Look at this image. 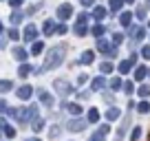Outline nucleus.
Returning a JSON list of instances; mask_svg holds the SVG:
<instances>
[{
    "instance_id": "nucleus-29",
    "label": "nucleus",
    "mask_w": 150,
    "mask_h": 141,
    "mask_svg": "<svg viewBox=\"0 0 150 141\" xmlns=\"http://www.w3.org/2000/svg\"><path fill=\"white\" fill-rule=\"evenodd\" d=\"M137 95H139L141 99H146V97H150V86L148 84H141L139 88H137Z\"/></svg>"
},
{
    "instance_id": "nucleus-43",
    "label": "nucleus",
    "mask_w": 150,
    "mask_h": 141,
    "mask_svg": "<svg viewBox=\"0 0 150 141\" xmlns=\"http://www.w3.org/2000/svg\"><path fill=\"white\" fill-rule=\"evenodd\" d=\"M7 2H9V5L13 7V9H18V7H22V2H24V0H7Z\"/></svg>"
},
{
    "instance_id": "nucleus-12",
    "label": "nucleus",
    "mask_w": 150,
    "mask_h": 141,
    "mask_svg": "<svg viewBox=\"0 0 150 141\" xmlns=\"http://www.w3.org/2000/svg\"><path fill=\"white\" fill-rule=\"evenodd\" d=\"M11 53H13V60H18L20 64H27V57H29V53L24 51L22 47H13V51H11Z\"/></svg>"
},
{
    "instance_id": "nucleus-41",
    "label": "nucleus",
    "mask_w": 150,
    "mask_h": 141,
    "mask_svg": "<svg viewBox=\"0 0 150 141\" xmlns=\"http://www.w3.org/2000/svg\"><path fill=\"white\" fill-rule=\"evenodd\" d=\"M139 55L144 57V60H150V47H144V49L139 51Z\"/></svg>"
},
{
    "instance_id": "nucleus-39",
    "label": "nucleus",
    "mask_w": 150,
    "mask_h": 141,
    "mask_svg": "<svg viewBox=\"0 0 150 141\" xmlns=\"http://www.w3.org/2000/svg\"><path fill=\"white\" fill-rule=\"evenodd\" d=\"M9 38H11V40H20V31H18L16 27H13V29H9Z\"/></svg>"
},
{
    "instance_id": "nucleus-19",
    "label": "nucleus",
    "mask_w": 150,
    "mask_h": 141,
    "mask_svg": "<svg viewBox=\"0 0 150 141\" xmlns=\"http://www.w3.org/2000/svg\"><path fill=\"white\" fill-rule=\"evenodd\" d=\"M95 62V53L93 51H84L80 55V64H93Z\"/></svg>"
},
{
    "instance_id": "nucleus-44",
    "label": "nucleus",
    "mask_w": 150,
    "mask_h": 141,
    "mask_svg": "<svg viewBox=\"0 0 150 141\" xmlns=\"http://www.w3.org/2000/svg\"><path fill=\"white\" fill-rule=\"evenodd\" d=\"M82 2V7H93L95 5V0H80Z\"/></svg>"
},
{
    "instance_id": "nucleus-14",
    "label": "nucleus",
    "mask_w": 150,
    "mask_h": 141,
    "mask_svg": "<svg viewBox=\"0 0 150 141\" xmlns=\"http://www.w3.org/2000/svg\"><path fill=\"white\" fill-rule=\"evenodd\" d=\"M132 18H135V16H132L130 11H124V13L119 16V24H122V27H126V29H130V27H132Z\"/></svg>"
},
{
    "instance_id": "nucleus-23",
    "label": "nucleus",
    "mask_w": 150,
    "mask_h": 141,
    "mask_svg": "<svg viewBox=\"0 0 150 141\" xmlns=\"http://www.w3.org/2000/svg\"><path fill=\"white\" fill-rule=\"evenodd\" d=\"M22 18H24V13H22V11H18V9H13V13H11V24H13V27H18V24L20 22H22Z\"/></svg>"
},
{
    "instance_id": "nucleus-11",
    "label": "nucleus",
    "mask_w": 150,
    "mask_h": 141,
    "mask_svg": "<svg viewBox=\"0 0 150 141\" xmlns=\"http://www.w3.org/2000/svg\"><path fill=\"white\" fill-rule=\"evenodd\" d=\"M38 99L42 102V106H53L55 104V97L51 93H47V90H38Z\"/></svg>"
},
{
    "instance_id": "nucleus-24",
    "label": "nucleus",
    "mask_w": 150,
    "mask_h": 141,
    "mask_svg": "<svg viewBox=\"0 0 150 141\" xmlns=\"http://www.w3.org/2000/svg\"><path fill=\"white\" fill-rule=\"evenodd\" d=\"M0 130H2V135H5L7 139H13V137H16V128H13V126H9V123H5V126L0 128Z\"/></svg>"
},
{
    "instance_id": "nucleus-9",
    "label": "nucleus",
    "mask_w": 150,
    "mask_h": 141,
    "mask_svg": "<svg viewBox=\"0 0 150 141\" xmlns=\"http://www.w3.org/2000/svg\"><path fill=\"white\" fill-rule=\"evenodd\" d=\"M144 35H146V29H144V24L130 27V40H132V42H139V40H144Z\"/></svg>"
},
{
    "instance_id": "nucleus-17",
    "label": "nucleus",
    "mask_w": 150,
    "mask_h": 141,
    "mask_svg": "<svg viewBox=\"0 0 150 141\" xmlns=\"http://www.w3.org/2000/svg\"><path fill=\"white\" fill-rule=\"evenodd\" d=\"M104 86H106V80H104V75L95 77V80H91V90H102Z\"/></svg>"
},
{
    "instance_id": "nucleus-7",
    "label": "nucleus",
    "mask_w": 150,
    "mask_h": 141,
    "mask_svg": "<svg viewBox=\"0 0 150 141\" xmlns=\"http://www.w3.org/2000/svg\"><path fill=\"white\" fill-rule=\"evenodd\" d=\"M137 62V53H132L128 60H124V62H119V66H117V70L122 73V75H128L130 73V68H132V64Z\"/></svg>"
},
{
    "instance_id": "nucleus-36",
    "label": "nucleus",
    "mask_w": 150,
    "mask_h": 141,
    "mask_svg": "<svg viewBox=\"0 0 150 141\" xmlns=\"http://www.w3.org/2000/svg\"><path fill=\"white\" fill-rule=\"evenodd\" d=\"M75 33H77V35H80V38H84L86 33H88V29H86L84 24H75Z\"/></svg>"
},
{
    "instance_id": "nucleus-22",
    "label": "nucleus",
    "mask_w": 150,
    "mask_h": 141,
    "mask_svg": "<svg viewBox=\"0 0 150 141\" xmlns=\"http://www.w3.org/2000/svg\"><path fill=\"white\" fill-rule=\"evenodd\" d=\"M42 31H44V35H51L53 31H55V20L53 18H49L47 22H44V27H42Z\"/></svg>"
},
{
    "instance_id": "nucleus-49",
    "label": "nucleus",
    "mask_w": 150,
    "mask_h": 141,
    "mask_svg": "<svg viewBox=\"0 0 150 141\" xmlns=\"http://www.w3.org/2000/svg\"><path fill=\"white\" fill-rule=\"evenodd\" d=\"M124 2H135V0H124Z\"/></svg>"
},
{
    "instance_id": "nucleus-50",
    "label": "nucleus",
    "mask_w": 150,
    "mask_h": 141,
    "mask_svg": "<svg viewBox=\"0 0 150 141\" xmlns=\"http://www.w3.org/2000/svg\"><path fill=\"white\" fill-rule=\"evenodd\" d=\"M148 75H150V68H148Z\"/></svg>"
},
{
    "instance_id": "nucleus-37",
    "label": "nucleus",
    "mask_w": 150,
    "mask_h": 141,
    "mask_svg": "<svg viewBox=\"0 0 150 141\" xmlns=\"http://www.w3.org/2000/svg\"><path fill=\"white\" fill-rule=\"evenodd\" d=\"M124 42V35L122 33H112V47H117V44Z\"/></svg>"
},
{
    "instance_id": "nucleus-31",
    "label": "nucleus",
    "mask_w": 150,
    "mask_h": 141,
    "mask_svg": "<svg viewBox=\"0 0 150 141\" xmlns=\"http://www.w3.org/2000/svg\"><path fill=\"white\" fill-rule=\"evenodd\" d=\"M124 7V0H108V9L110 11H119Z\"/></svg>"
},
{
    "instance_id": "nucleus-1",
    "label": "nucleus",
    "mask_w": 150,
    "mask_h": 141,
    "mask_svg": "<svg viewBox=\"0 0 150 141\" xmlns=\"http://www.w3.org/2000/svg\"><path fill=\"white\" fill-rule=\"evenodd\" d=\"M64 51H66V47H64V44H57V47L49 49L47 57H44V64H42V68L38 70V73H47V70L57 68V66H60L62 62H64Z\"/></svg>"
},
{
    "instance_id": "nucleus-34",
    "label": "nucleus",
    "mask_w": 150,
    "mask_h": 141,
    "mask_svg": "<svg viewBox=\"0 0 150 141\" xmlns=\"http://www.w3.org/2000/svg\"><path fill=\"white\" fill-rule=\"evenodd\" d=\"M132 16H135V18L137 20H141V22H144V20H146V7H137V11H135V13H132Z\"/></svg>"
},
{
    "instance_id": "nucleus-32",
    "label": "nucleus",
    "mask_w": 150,
    "mask_h": 141,
    "mask_svg": "<svg viewBox=\"0 0 150 141\" xmlns=\"http://www.w3.org/2000/svg\"><path fill=\"white\" fill-rule=\"evenodd\" d=\"M122 90H124L126 95H132V93H135V86H132V82H130V80H126V82L122 84Z\"/></svg>"
},
{
    "instance_id": "nucleus-35",
    "label": "nucleus",
    "mask_w": 150,
    "mask_h": 141,
    "mask_svg": "<svg viewBox=\"0 0 150 141\" xmlns=\"http://www.w3.org/2000/svg\"><path fill=\"white\" fill-rule=\"evenodd\" d=\"M122 84H124V82L119 80V77H112V80H110V88L112 90H122Z\"/></svg>"
},
{
    "instance_id": "nucleus-40",
    "label": "nucleus",
    "mask_w": 150,
    "mask_h": 141,
    "mask_svg": "<svg viewBox=\"0 0 150 141\" xmlns=\"http://www.w3.org/2000/svg\"><path fill=\"white\" fill-rule=\"evenodd\" d=\"M60 132H62V128H57V126H53L51 130H49V135H51V139H55V137H60Z\"/></svg>"
},
{
    "instance_id": "nucleus-45",
    "label": "nucleus",
    "mask_w": 150,
    "mask_h": 141,
    "mask_svg": "<svg viewBox=\"0 0 150 141\" xmlns=\"http://www.w3.org/2000/svg\"><path fill=\"white\" fill-rule=\"evenodd\" d=\"M0 113H7V102L5 99H0Z\"/></svg>"
},
{
    "instance_id": "nucleus-25",
    "label": "nucleus",
    "mask_w": 150,
    "mask_h": 141,
    "mask_svg": "<svg viewBox=\"0 0 150 141\" xmlns=\"http://www.w3.org/2000/svg\"><path fill=\"white\" fill-rule=\"evenodd\" d=\"M11 88H13V82H11V80H0V93H2V95L9 93Z\"/></svg>"
},
{
    "instance_id": "nucleus-16",
    "label": "nucleus",
    "mask_w": 150,
    "mask_h": 141,
    "mask_svg": "<svg viewBox=\"0 0 150 141\" xmlns=\"http://www.w3.org/2000/svg\"><path fill=\"white\" fill-rule=\"evenodd\" d=\"M106 16H108V9H106V7H95V9H93V18L97 20V22H102Z\"/></svg>"
},
{
    "instance_id": "nucleus-3",
    "label": "nucleus",
    "mask_w": 150,
    "mask_h": 141,
    "mask_svg": "<svg viewBox=\"0 0 150 141\" xmlns=\"http://www.w3.org/2000/svg\"><path fill=\"white\" fill-rule=\"evenodd\" d=\"M86 126H88V121H86V119H82V117H71L69 123H66V130H69V132H84Z\"/></svg>"
},
{
    "instance_id": "nucleus-51",
    "label": "nucleus",
    "mask_w": 150,
    "mask_h": 141,
    "mask_svg": "<svg viewBox=\"0 0 150 141\" xmlns=\"http://www.w3.org/2000/svg\"><path fill=\"white\" fill-rule=\"evenodd\" d=\"M0 137H2V132H0Z\"/></svg>"
},
{
    "instance_id": "nucleus-5",
    "label": "nucleus",
    "mask_w": 150,
    "mask_h": 141,
    "mask_svg": "<svg viewBox=\"0 0 150 141\" xmlns=\"http://www.w3.org/2000/svg\"><path fill=\"white\" fill-rule=\"evenodd\" d=\"M108 132H110V126H108V123H102V126L91 135V141H106Z\"/></svg>"
},
{
    "instance_id": "nucleus-20",
    "label": "nucleus",
    "mask_w": 150,
    "mask_h": 141,
    "mask_svg": "<svg viewBox=\"0 0 150 141\" xmlns=\"http://www.w3.org/2000/svg\"><path fill=\"white\" fill-rule=\"evenodd\" d=\"M88 31H91V35H95V38L102 40V35L106 33V27H104V24H95V27H91Z\"/></svg>"
},
{
    "instance_id": "nucleus-15",
    "label": "nucleus",
    "mask_w": 150,
    "mask_h": 141,
    "mask_svg": "<svg viewBox=\"0 0 150 141\" xmlns=\"http://www.w3.org/2000/svg\"><path fill=\"white\" fill-rule=\"evenodd\" d=\"M146 77H148V66H137L135 68V82H144Z\"/></svg>"
},
{
    "instance_id": "nucleus-48",
    "label": "nucleus",
    "mask_w": 150,
    "mask_h": 141,
    "mask_svg": "<svg viewBox=\"0 0 150 141\" xmlns=\"http://www.w3.org/2000/svg\"><path fill=\"white\" fill-rule=\"evenodd\" d=\"M2 33H5V24L0 22V35H2Z\"/></svg>"
},
{
    "instance_id": "nucleus-30",
    "label": "nucleus",
    "mask_w": 150,
    "mask_h": 141,
    "mask_svg": "<svg viewBox=\"0 0 150 141\" xmlns=\"http://www.w3.org/2000/svg\"><path fill=\"white\" fill-rule=\"evenodd\" d=\"M99 70H102V75H110L112 70H115V66H112L110 62H102V66H99Z\"/></svg>"
},
{
    "instance_id": "nucleus-6",
    "label": "nucleus",
    "mask_w": 150,
    "mask_h": 141,
    "mask_svg": "<svg viewBox=\"0 0 150 141\" xmlns=\"http://www.w3.org/2000/svg\"><path fill=\"white\" fill-rule=\"evenodd\" d=\"M38 24H27L24 27V31H22V38H24V42H35V38H38Z\"/></svg>"
},
{
    "instance_id": "nucleus-47",
    "label": "nucleus",
    "mask_w": 150,
    "mask_h": 141,
    "mask_svg": "<svg viewBox=\"0 0 150 141\" xmlns=\"http://www.w3.org/2000/svg\"><path fill=\"white\" fill-rule=\"evenodd\" d=\"M24 141H42L40 137H29V139H24Z\"/></svg>"
},
{
    "instance_id": "nucleus-4",
    "label": "nucleus",
    "mask_w": 150,
    "mask_h": 141,
    "mask_svg": "<svg viewBox=\"0 0 150 141\" xmlns=\"http://www.w3.org/2000/svg\"><path fill=\"white\" fill-rule=\"evenodd\" d=\"M55 18L60 20V22H66L69 18H73V5H71V2L60 5V7L55 9Z\"/></svg>"
},
{
    "instance_id": "nucleus-26",
    "label": "nucleus",
    "mask_w": 150,
    "mask_h": 141,
    "mask_svg": "<svg viewBox=\"0 0 150 141\" xmlns=\"http://www.w3.org/2000/svg\"><path fill=\"white\" fill-rule=\"evenodd\" d=\"M137 110H139L141 115H148L150 113V102H148V99H141L139 106H137Z\"/></svg>"
},
{
    "instance_id": "nucleus-21",
    "label": "nucleus",
    "mask_w": 150,
    "mask_h": 141,
    "mask_svg": "<svg viewBox=\"0 0 150 141\" xmlns=\"http://www.w3.org/2000/svg\"><path fill=\"white\" fill-rule=\"evenodd\" d=\"M86 121H88V123H97L99 121V110L97 108H91L88 113H86Z\"/></svg>"
},
{
    "instance_id": "nucleus-13",
    "label": "nucleus",
    "mask_w": 150,
    "mask_h": 141,
    "mask_svg": "<svg viewBox=\"0 0 150 141\" xmlns=\"http://www.w3.org/2000/svg\"><path fill=\"white\" fill-rule=\"evenodd\" d=\"M64 108H66V113H69L71 115V117H80V115H82V106H80V104H64Z\"/></svg>"
},
{
    "instance_id": "nucleus-10",
    "label": "nucleus",
    "mask_w": 150,
    "mask_h": 141,
    "mask_svg": "<svg viewBox=\"0 0 150 141\" xmlns=\"http://www.w3.org/2000/svg\"><path fill=\"white\" fill-rule=\"evenodd\" d=\"M104 117H106L108 123H112V121H117V119L122 117V110H119L117 106H110V108L106 110V115H104Z\"/></svg>"
},
{
    "instance_id": "nucleus-38",
    "label": "nucleus",
    "mask_w": 150,
    "mask_h": 141,
    "mask_svg": "<svg viewBox=\"0 0 150 141\" xmlns=\"http://www.w3.org/2000/svg\"><path fill=\"white\" fill-rule=\"evenodd\" d=\"M88 22V13H86V11H82L80 16H77V24H86Z\"/></svg>"
},
{
    "instance_id": "nucleus-28",
    "label": "nucleus",
    "mask_w": 150,
    "mask_h": 141,
    "mask_svg": "<svg viewBox=\"0 0 150 141\" xmlns=\"http://www.w3.org/2000/svg\"><path fill=\"white\" fill-rule=\"evenodd\" d=\"M141 135H144V128H141V126H135V128H132V132H130V141H139Z\"/></svg>"
},
{
    "instance_id": "nucleus-8",
    "label": "nucleus",
    "mask_w": 150,
    "mask_h": 141,
    "mask_svg": "<svg viewBox=\"0 0 150 141\" xmlns=\"http://www.w3.org/2000/svg\"><path fill=\"white\" fill-rule=\"evenodd\" d=\"M16 95H18V99L27 102V99H31V95H33V86H29V84H22L18 90H16Z\"/></svg>"
},
{
    "instance_id": "nucleus-33",
    "label": "nucleus",
    "mask_w": 150,
    "mask_h": 141,
    "mask_svg": "<svg viewBox=\"0 0 150 141\" xmlns=\"http://www.w3.org/2000/svg\"><path fill=\"white\" fill-rule=\"evenodd\" d=\"M44 51V42H33L31 47V55H38V53H42Z\"/></svg>"
},
{
    "instance_id": "nucleus-46",
    "label": "nucleus",
    "mask_w": 150,
    "mask_h": 141,
    "mask_svg": "<svg viewBox=\"0 0 150 141\" xmlns=\"http://www.w3.org/2000/svg\"><path fill=\"white\" fill-rule=\"evenodd\" d=\"M86 80H88V75H86V73H82V75H80V77H77V82H80V84H84V82H86Z\"/></svg>"
},
{
    "instance_id": "nucleus-2",
    "label": "nucleus",
    "mask_w": 150,
    "mask_h": 141,
    "mask_svg": "<svg viewBox=\"0 0 150 141\" xmlns=\"http://www.w3.org/2000/svg\"><path fill=\"white\" fill-rule=\"evenodd\" d=\"M53 88H55V95H60V97H69L71 93H73V86H71L69 80H55L53 82Z\"/></svg>"
},
{
    "instance_id": "nucleus-27",
    "label": "nucleus",
    "mask_w": 150,
    "mask_h": 141,
    "mask_svg": "<svg viewBox=\"0 0 150 141\" xmlns=\"http://www.w3.org/2000/svg\"><path fill=\"white\" fill-rule=\"evenodd\" d=\"M31 70H35V68H31L29 64H20V68H18V75H20V77H29V75H31Z\"/></svg>"
},
{
    "instance_id": "nucleus-42",
    "label": "nucleus",
    "mask_w": 150,
    "mask_h": 141,
    "mask_svg": "<svg viewBox=\"0 0 150 141\" xmlns=\"http://www.w3.org/2000/svg\"><path fill=\"white\" fill-rule=\"evenodd\" d=\"M55 31L60 33V35H64V33H66V24H62V22H60V24H55Z\"/></svg>"
},
{
    "instance_id": "nucleus-18",
    "label": "nucleus",
    "mask_w": 150,
    "mask_h": 141,
    "mask_svg": "<svg viewBox=\"0 0 150 141\" xmlns=\"http://www.w3.org/2000/svg\"><path fill=\"white\" fill-rule=\"evenodd\" d=\"M31 130L35 132V135H38V132H42V130H44V119H42V117H35V119L31 121Z\"/></svg>"
}]
</instances>
